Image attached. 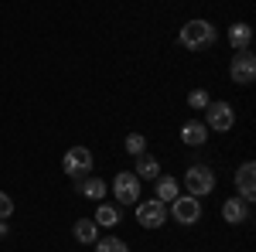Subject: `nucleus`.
<instances>
[{
	"instance_id": "obj_1",
	"label": "nucleus",
	"mask_w": 256,
	"mask_h": 252,
	"mask_svg": "<svg viewBox=\"0 0 256 252\" xmlns=\"http://www.w3.org/2000/svg\"><path fill=\"white\" fill-rule=\"evenodd\" d=\"M218 38V31L208 24V20H188L184 27H181V34H178V44L181 48H188V51H205V48H212Z\"/></svg>"
},
{
	"instance_id": "obj_2",
	"label": "nucleus",
	"mask_w": 256,
	"mask_h": 252,
	"mask_svg": "<svg viewBox=\"0 0 256 252\" xmlns=\"http://www.w3.org/2000/svg\"><path fill=\"white\" fill-rule=\"evenodd\" d=\"M92 150L89 147H68L65 150V157H62V171L72 177V181H79V177L92 174Z\"/></svg>"
},
{
	"instance_id": "obj_3",
	"label": "nucleus",
	"mask_w": 256,
	"mask_h": 252,
	"mask_svg": "<svg viewBox=\"0 0 256 252\" xmlns=\"http://www.w3.org/2000/svg\"><path fill=\"white\" fill-rule=\"evenodd\" d=\"M168 215L174 218L178 225H195L198 218H202V201H198L195 194H178L174 201L168 205Z\"/></svg>"
},
{
	"instance_id": "obj_4",
	"label": "nucleus",
	"mask_w": 256,
	"mask_h": 252,
	"mask_svg": "<svg viewBox=\"0 0 256 252\" xmlns=\"http://www.w3.org/2000/svg\"><path fill=\"white\" fill-rule=\"evenodd\" d=\"M140 188H144V181H140L134 171H120V174L113 177L116 205H137V201H140Z\"/></svg>"
},
{
	"instance_id": "obj_5",
	"label": "nucleus",
	"mask_w": 256,
	"mask_h": 252,
	"mask_svg": "<svg viewBox=\"0 0 256 252\" xmlns=\"http://www.w3.org/2000/svg\"><path fill=\"white\" fill-rule=\"evenodd\" d=\"M205 113H208L205 126H208V130H216V133H229V130L236 126V109H232L229 102H222V99L208 102V106H205Z\"/></svg>"
},
{
	"instance_id": "obj_6",
	"label": "nucleus",
	"mask_w": 256,
	"mask_h": 252,
	"mask_svg": "<svg viewBox=\"0 0 256 252\" xmlns=\"http://www.w3.org/2000/svg\"><path fill=\"white\" fill-rule=\"evenodd\" d=\"M184 188H188V194H195V198L212 194V191H216V174H212V167H205V164L188 167V174H184Z\"/></svg>"
},
{
	"instance_id": "obj_7",
	"label": "nucleus",
	"mask_w": 256,
	"mask_h": 252,
	"mask_svg": "<svg viewBox=\"0 0 256 252\" xmlns=\"http://www.w3.org/2000/svg\"><path fill=\"white\" fill-rule=\"evenodd\" d=\"M137 222L144 229H160L168 222V205L150 198V201H137Z\"/></svg>"
},
{
	"instance_id": "obj_8",
	"label": "nucleus",
	"mask_w": 256,
	"mask_h": 252,
	"mask_svg": "<svg viewBox=\"0 0 256 252\" xmlns=\"http://www.w3.org/2000/svg\"><path fill=\"white\" fill-rule=\"evenodd\" d=\"M229 78H232L236 85H250L256 78V58H253L250 48H246V51H236V58L229 65Z\"/></svg>"
},
{
	"instance_id": "obj_9",
	"label": "nucleus",
	"mask_w": 256,
	"mask_h": 252,
	"mask_svg": "<svg viewBox=\"0 0 256 252\" xmlns=\"http://www.w3.org/2000/svg\"><path fill=\"white\" fill-rule=\"evenodd\" d=\"M236 184H239V194L253 205V198H256V164L253 160H246V164L236 171Z\"/></svg>"
},
{
	"instance_id": "obj_10",
	"label": "nucleus",
	"mask_w": 256,
	"mask_h": 252,
	"mask_svg": "<svg viewBox=\"0 0 256 252\" xmlns=\"http://www.w3.org/2000/svg\"><path fill=\"white\" fill-rule=\"evenodd\" d=\"M76 188H79L82 198H89V201H102L106 198V181L102 177H92V174H86L76 181Z\"/></svg>"
},
{
	"instance_id": "obj_11",
	"label": "nucleus",
	"mask_w": 256,
	"mask_h": 252,
	"mask_svg": "<svg viewBox=\"0 0 256 252\" xmlns=\"http://www.w3.org/2000/svg\"><path fill=\"white\" fill-rule=\"evenodd\" d=\"M208 140V126L202 123V119H188L184 126H181V143H188V147H202Z\"/></svg>"
},
{
	"instance_id": "obj_12",
	"label": "nucleus",
	"mask_w": 256,
	"mask_h": 252,
	"mask_svg": "<svg viewBox=\"0 0 256 252\" xmlns=\"http://www.w3.org/2000/svg\"><path fill=\"white\" fill-rule=\"evenodd\" d=\"M222 218L232 222V225L246 222V218H250V201H246V198H229V201L222 205Z\"/></svg>"
},
{
	"instance_id": "obj_13",
	"label": "nucleus",
	"mask_w": 256,
	"mask_h": 252,
	"mask_svg": "<svg viewBox=\"0 0 256 252\" xmlns=\"http://www.w3.org/2000/svg\"><path fill=\"white\" fill-rule=\"evenodd\" d=\"M158 181V201H164V205H171L178 194H181V184H178V177H168V174H160V177H154Z\"/></svg>"
},
{
	"instance_id": "obj_14",
	"label": "nucleus",
	"mask_w": 256,
	"mask_h": 252,
	"mask_svg": "<svg viewBox=\"0 0 256 252\" xmlns=\"http://www.w3.org/2000/svg\"><path fill=\"white\" fill-rule=\"evenodd\" d=\"M229 44H232L236 51H246V48L253 44V27H250V24H242V20L232 24V27H229Z\"/></svg>"
},
{
	"instance_id": "obj_15",
	"label": "nucleus",
	"mask_w": 256,
	"mask_h": 252,
	"mask_svg": "<svg viewBox=\"0 0 256 252\" xmlns=\"http://www.w3.org/2000/svg\"><path fill=\"white\" fill-rule=\"evenodd\" d=\"M134 174L140 177V181H154V177H160V160L150 154H140L137 157V171Z\"/></svg>"
},
{
	"instance_id": "obj_16",
	"label": "nucleus",
	"mask_w": 256,
	"mask_h": 252,
	"mask_svg": "<svg viewBox=\"0 0 256 252\" xmlns=\"http://www.w3.org/2000/svg\"><path fill=\"white\" fill-rule=\"evenodd\" d=\"M72 232H76V239H79L82 246H92V242H96V239H99V225H96V222H92V218H79Z\"/></svg>"
},
{
	"instance_id": "obj_17",
	"label": "nucleus",
	"mask_w": 256,
	"mask_h": 252,
	"mask_svg": "<svg viewBox=\"0 0 256 252\" xmlns=\"http://www.w3.org/2000/svg\"><path fill=\"white\" fill-rule=\"evenodd\" d=\"M92 222L102 225V229H113V225H120V208H116V205H102V201H99L96 218H92Z\"/></svg>"
},
{
	"instance_id": "obj_18",
	"label": "nucleus",
	"mask_w": 256,
	"mask_h": 252,
	"mask_svg": "<svg viewBox=\"0 0 256 252\" xmlns=\"http://www.w3.org/2000/svg\"><path fill=\"white\" fill-rule=\"evenodd\" d=\"M92 246H96V252H130V249H126V242H123V239H116V235L96 239Z\"/></svg>"
},
{
	"instance_id": "obj_19",
	"label": "nucleus",
	"mask_w": 256,
	"mask_h": 252,
	"mask_svg": "<svg viewBox=\"0 0 256 252\" xmlns=\"http://www.w3.org/2000/svg\"><path fill=\"white\" fill-rule=\"evenodd\" d=\"M126 154H134V157L147 154V136L144 133H126Z\"/></svg>"
},
{
	"instance_id": "obj_20",
	"label": "nucleus",
	"mask_w": 256,
	"mask_h": 252,
	"mask_svg": "<svg viewBox=\"0 0 256 252\" xmlns=\"http://www.w3.org/2000/svg\"><path fill=\"white\" fill-rule=\"evenodd\" d=\"M188 106H192V109H205V106H208V92H205V89H192V92H188Z\"/></svg>"
},
{
	"instance_id": "obj_21",
	"label": "nucleus",
	"mask_w": 256,
	"mask_h": 252,
	"mask_svg": "<svg viewBox=\"0 0 256 252\" xmlns=\"http://www.w3.org/2000/svg\"><path fill=\"white\" fill-rule=\"evenodd\" d=\"M10 215H14V201H10V194L0 191V222H7Z\"/></svg>"
},
{
	"instance_id": "obj_22",
	"label": "nucleus",
	"mask_w": 256,
	"mask_h": 252,
	"mask_svg": "<svg viewBox=\"0 0 256 252\" xmlns=\"http://www.w3.org/2000/svg\"><path fill=\"white\" fill-rule=\"evenodd\" d=\"M4 235H7V222H0V239H4Z\"/></svg>"
}]
</instances>
